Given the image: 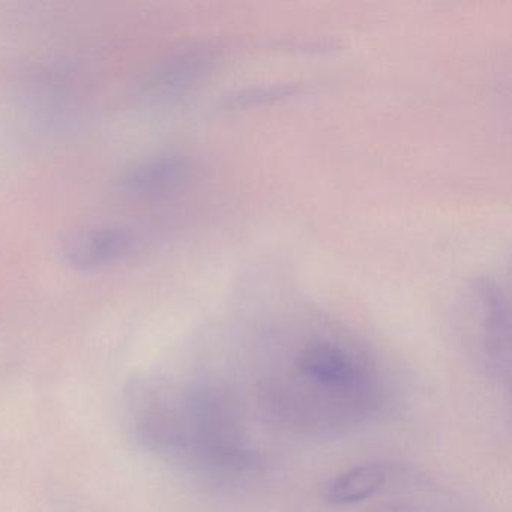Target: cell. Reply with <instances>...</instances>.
Returning a JSON list of instances; mask_svg holds the SVG:
<instances>
[{
  "instance_id": "5b68a950",
  "label": "cell",
  "mask_w": 512,
  "mask_h": 512,
  "mask_svg": "<svg viewBox=\"0 0 512 512\" xmlns=\"http://www.w3.org/2000/svg\"><path fill=\"white\" fill-rule=\"evenodd\" d=\"M202 55L196 52H181L158 62L139 83V94L146 100H160L178 94L190 85L202 67Z\"/></svg>"
},
{
  "instance_id": "6da1fadb",
  "label": "cell",
  "mask_w": 512,
  "mask_h": 512,
  "mask_svg": "<svg viewBox=\"0 0 512 512\" xmlns=\"http://www.w3.org/2000/svg\"><path fill=\"white\" fill-rule=\"evenodd\" d=\"M136 247L133 230L116 224L88 226L70 233L62 242L64 262L79 271H97L121 262Z\"/></svg>"
},
{
  "instance_id": "277c9868",
  "label": "cell",
  "mask_w": 512,
  "mask_h": 512,
  "mask_svg": "<svg viewBox=\"0 0 512 512\" xmlns=\"http://www.w3.org/2000/svg\"><path fill=\"white\" fill-rule=\"evenodd\" d=\"M484 310V347L488 365L497 376L508 377L509 313L502 293L485 284L479 289Z\"/></svg>"
},
{
  "instance_id": "8992f818",
  "label": "cell",
  "mask_w": 512,
  "mask_h": 512,
  "mask_svg": "<svg viewBox=\"0 0 512 512\" xmlns=\"http://www.w3.org/2000/svg\"><path fill=\"white\" fill-rule=\"evenodd\" d=\"M385 482L386 470L382 464H359L332 478L325 485L323 500L334 506L353 505L379 493Z\"/></svg>"
},
{
  "instance_id": "7a4b0ae2",
  "label": "cell",
  "mask_w": 512,
  "mask_h": 512,
  "mask_svg": "<svg viewBox=\"0 0 512 512\" xmlns=\"http://www.w3.org/2000/svg\"><path fill=\"white\" fill-rule=\"evenodd\" d=\"M295 365L302 379L322 391L350 394L361 391L364 386L361 368L335 344H310L299 353Z\"/></svg>"
},
{
  "instance_id": "3957f363",
  "label": "cell",
  "mask_w": 512,
  "mask_h": 512,
  "mask_svg": "<svg viewBox=\"0 0 512 512\" xmlns=\"http://www.w3.org/2000/svg\"><path fill=\"white\" fill-rule=\"evenodd\" d=\"M187 164L173 155H161L133 164L118 181L119 193L128 199L145 200L164 196L187 178Z\"/></svg>"
}]
</instances>
